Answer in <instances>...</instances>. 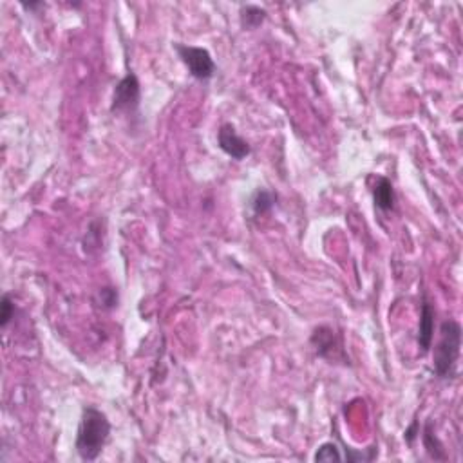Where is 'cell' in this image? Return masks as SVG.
Here are the masks:
<instances>
[{"label": "cell", "mask_w": 463, "mask_h": 463, "mask_svg": "<svg viewBox=\"0 0 463 463\" xmlns=\"http://www.w3.org/2000/svg\"><path fill=\"white\" fill-rule=\"evenodd\" d=\"M109 434H111V424H109L105 413H101L96 407H91V405L85 407L76 434L78 456L84 462H94L104 451Z\"/></svg>", "instance_id": "1"}, {"label": "cell", "mask_w": 463, "mask_h": 463, "mask_svg": "<svg viewBox=\"0 0 463 463\" xmlns=\"http://www.w3.org/2000/svg\"><path fill=\"white\" fill-rule=\"evenodd\" d=\"M462 349V326L456 321H444L440 326V342L434 347L432 367L440 379H449L454 373Z\"/></svg>", "instance_id": "2"}, {"label": "cell", "mask_w": 463, "mask_h": 463, "mask_svg": "<svg viewBox=\"0 0 463 463\" xmlns=\"http://www.w3.org/2000/svg\"><path fill=\"white\" fill-rule=\"evenodd\" d=\"M174 49L196 80H210L216 74V64H214L212 54L203 47L186 46V44L178 42L174 44Z\"/></svg>", "instance_id": "3"}, {"label": "cell", "mask_w": 463, "mask_h": 463, "mask_svg": "<svg viewBox=\"0 0 463 463\" xmlns=\"http://www.w3.org/2000/svg\"><path fill=\"white\" fill-rule=\"evenodd\" d=\"M139 98H141V87L138 76L134 73L125 74L114 87L111 111L114 114H134L139 107Z\"/></svg>", "instance_id": "4"}, {"label": "cell", "mask_w": 463, "mask_h": 463, "mask_svg": "<svg viewBox=\"0 0 463 463\" xmlns=\"http://www.w3.org/2000/svg\"><path fill=\"white\" fill-rule=\"evenodd\" d=\"M217 143H219L221 151L230 156L231 159H236V161H241L247 156H250L252 152L250 145L237 134L236 127L231 124H224L219 129V132H217Z\"/></svg>", "instance_id": "5"}, {"label": "cell", "mask_w": 463, "mask_h": 463, "mask_svg": "<svg viewBox=\"0 0 463 463\" xmlns=\"http://www.w3.org/2000/svg\"><path fill=\"white\" fill-rule=\"evenodd\" d=\"M312 344L315 346L317 355L328 360H339L344 359L342 344H340L339 337L335 335L332 328L328 326H321L317 328L312 335Z\"/></svg>", "instance_id": "6"}, {"label": "cell", "mask_w": 463, "mask_h": 463, "mask_svg": "<svg viewBox=\"0 0 463 463\" xmlns=\"http://www.w3.org/2000/svg\"><path fill=\"white\" fill-rule=\"evenodd\" d=\"M432 337H434V308L431 302L425 301L422 304L420 313V328H418V346L422 353H427L431 349Z\"/></svg>", "instance_id": "7"}, {"label": "cell", "mask_w": 463, "mask_h": 463, "mask_svg": "<svg viewBox=\"0 0 463 463\" xmlns=\"http://www.w3.org/2000/svg\"><path fill=\"white\" fill-rule=\"evenodd\" d=\"M373 199L377 209L384 210V212L393 210L394 206L393 183H391L387 178H384V176H379V178H377V185H374L373 189Z\"/></svg>", "instance_id": "8"}, {"label": "cell", "mask_w": 463, "mask_h": 463, "mask_svg": "<svg viewBox=\"0 0 463 463\" xmlns=\"http://www.w3.org/2000/svg\"><path fill=\"white\" fill-rule=\"evenodd\" d=\"M267 15H268L267 9H263L261 6H254V4L241 6V11H239L241 26H243V29L254 31V29H257V27L267 20Z\"/></svg>", "instance_id": "9"}, {"label": "cell", "mask_w": 463, "mask_h": 463, "mask_svg": "<svg viewBox=\"0 0 463 463\" xmlns=\"http://www.w3.org/2000/svg\"><path fill=\"white\" fill-rule=\"evenodd\" d=\"M275 205V194L270 190H257L250 201V206L255 216H264L270 212Z\"/></svg>", "instance_id": "10"}, {"label": "cell", "mask_w": 463, "mask_h": 463, "mask_svg": "<svg viewBox=\"0 0 463 463\" xmlns=\"http://www.w3.org/2000/svg\"><path fill=\"white\" fill-rule=\"evenodd\" d=\"M424 445L425 449H427L429 454L432 456L434 459H445L447 456H445L444 449H442V444L438 442V438L432 434V424L431 422H427V425H425V431H424Z\"/></svg>", "instance_id": "11"}, {"label": "cell", "mask_w": 463, "mask_h": 463, "mask_svg": "<svg viewBox=\"0 0 463 463\" xmlns=\"http://www.w3.org/2000/svg\"><path fill=\"white\" fill-rule=\"evenodd\" d=\"M344 456L335 444H322L315 452V462H342Z\"/></svg>", "instance_id": "12"}, {"label": "cell", "mask_w": 463, "mask_h": 463, "mask_svg": "<svg viewBox=\"0 0 463 463\" xmlns=\"http://www.w3.org/2000/svg\"><path fill=\"white\" fill-rule=\"evenodd\" d=\"M13 315H15V304L11 302L9 295H4L2 301H0V326H2V328H8Z\"/></svg>", "instance_id": "13"}, {"label": "cell", "mask_w": 463, "mask_h": 463, "mask_svg": "<svg viewBox=\"0 0 463 463\" xmlns=\"http://www.w3.org/2000/svg\"><path fill=\"white\" fill-rule=\"evenodd\" d=\"M98 297H100V306L105 309H112L118 304V294L112 288H101Z\"/></svg>", "instance_id": "14"}]
</instances>
